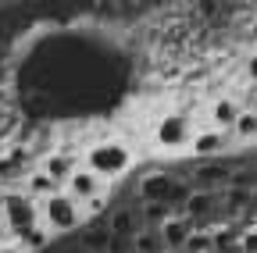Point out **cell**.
<instances>
[{
	"mask_svg": "<svg viewBox=\"0 0 257 253\" xmlns=\"http://www.w3.org/2000/svg\"><path fill=\"white\" fill-rule=\"evenodd\" d=\"M82 168H89L96 178L107 185V182L121 178L128 168H133V150H128V143H121V139H96V143L86 146Z\"/></svg>",
	"mask_w": 257,
	"mask_h": 253,
	"instance_id": "6da1fadb",
	"label": "cell"
},
{
	"mask_svg": "<svg viewBox=\"0 0 257 253\" xmlns=\"http://www.w3.org/2000/svg\"><path fill=\"white\" fill-rule=\"evenodd\" d=\"M0 225L8 228V239L29 232L32 225H40V203H32L22 189H4V200H0Z\"/></svg>",
	"mask_w": 257,
	"mask_h": 253,
	"instance_id": "7a4b0ae2",
	"label": "cell"
},
{
	"mask_svg": "<svg viewBox=\"0 0 257 253\" xmlns=\"http://www.w3.org/2000/svg\"><path fill=\"white\" fill-rule=\"evenodd\" d=\"M193 132H197V125H193L189 114L182 111H168L154 121V146L165 150V153H175V150H186Z\"/></svg>",
	"mask_w": 257,
	"mask_h": 253,
	"instance_id": "3957f363",
	"label": "cell"
},
{
	"mask_svg": "<svg viewBox=\"0 0 257 253\" xmlns=\"http://www.w3.org/2000/svg\"><path fill=\"white\" fill-rule=\"evenodd\" d=\"M82 221V210L75 200H68L64 193H54L50 200L40 203V225L50 232V235H61V232H75Z\"/></svg>",
	"mask_w": 257,
	"mask_h": 253,
	"instance_id": "277c9868",
	"label": "cell"
},
{
	"mask_svg": "<svg viewBox=\"0 0 257 253\" xmlns=\"http://www.w3.org/2000/svg\"><path fill=\"white\" fill-rule=\"evenodd\" d=\"M61 193L68 196V200H75V203L82 207V203H89L93 196H100V193H104V182L96 178L89 168H82V161H79V168L68 175V182L61 185Z\"/></svg>",
	"mask_w": 257,
	"mask_h": 253,
	"instance_id": "5b68a950",
	"label": "cell"
},
{
	"mask_svg": "<svg viewBox=\"0 0 257 253\" xmlns=\"http://www.w3.org/2000/svg\"><path fill=\"white\" fill-rule=\"evenodd\" d=\"M79 168V153L72 150V146H57V150H50V153H43V161H40V171L61 189L64 182H68V175Z\"/></svg>",
	"mask_w": 257,
	"mask_h": 253,
	"instance_id": "8992f818",
	"label": "cell"
},
{
	"mask_svg": "<svg viewBox=\"0 0 257 253\" xmlns=\"http://www.w3.org/2000/svg\"><path fill=\"white\" fill-rule=\"evenodd\" d=\"M225 146H232V136L229 132H218V129H207V125H200L197 132H193L189 139V153L200 157V161H214L218 153H225Z\"/></svg>",
	"mask_w": 257,
	"mask_h": 253,
	"instance_id": "52a82bcc",
	"label": "cell"
},
{
	"mask_svg": "<svg viewBox=\"0 0 257 253\" xmlns=\"http://www.w3.org/2000/svg\"><path fill=\"white\" fill-rule=\"evenodd\" d=\"M189 232H193L189 221H186L182 214H172L165 225L157 228V239H161V246H165V253H182V246H186Z\"/></svg>",
	"mask_w": 257,
	"mask_h": 253,
	"instance_id": "ba28073f",
	"label": "cell"
},
{
	"mask_svg": "<svg viewBox=\"0 0 257 253\" xmlns=\"http://www.w3.org/2000/svg\"><path fill=\"white\" fill-rule=\"evenodd\" d=\"M239 111H243V107H239V100L225 93V97H218V100L211 104V111H207V129L229 132V129H232V121L239 118Z\"/></svg>",
	"mask_w": 257,
	"mask_h": 253,
	"instance_id": "9c48e42d",
	"label": "cell"
},
{
	"mask_svg": "<svg viewBox=\"0 0 257 253\" xmlns=\"http://www.w3.org/2000/svg\"><path fill=\"white\" fill-rule=\"evenodd\" d=\"M22 193H25L32 203H43V200H50L54 193H61V189H57L40 168H29V171H25V189H22Z\"/></svg>",
	"mask_w": 257,
	"mask_h": 253,
	"instance_id": "30bf717a",
	"label": "cell"
},
{
	"mask_svg": "<svg viewBox=\"0 0 257 253\" xmlns=\"http://www.w3.org/2000/svg\"><path fill=\"white\" fill-rule=\"evenodd\" d=\"M50 239H54V235H50L43 225H32L29 232L15 235L11 249H15V253H40V249H47V246H50Z\"/></svg>",
	"mask_w": 257,
	"mask_h": 253,
	"instance_id": "8fae6325",
	"label": "cell"
},
{
	"mask_svg": "<svg viewBox=\"0 0 257 253\" xmlns=\"http://www.w3.org/2000/svg\"><path fill=\"white\" fill-rule=\"evenodd\" d=\"M229 175H232V168H225V164H200L197 168V178H193V182H197V189H200V193H211V189L214 185H229Z\"/></svg>",
	"mask_w": 257,
	"mask_h": 253,
	"instance_id": "7c38bea8",
	"label": "cell"
},
{
	"mask_svg": "<svg viewBox=\"0 0 257 253\" xmlns=\"http://www.w3.org/2000/svg\"><path fill=\"white\" fill-rule=\"evenodd\" d=\"M229 136H232V143H239V146L253 143V136H257V111H239V118L232 121Z\"/></svg>",
	"mask_w": 257,
	"mask_h": 253,
	"instance_id": "4fadbf2b",
	"label": "cell"
},
{
	"mask_svg": "<svg viewBox=\"0 0 257 253\" xmlns=\"http://www.w3.org/2000/svg\"><path fill=\"white\" fill-rule=\"evenodd\" d=\"M168 217H172V210H168L165 203H143V221H147V228H150V232H157Z\"/></svg>",
	"mask_w": 257,
	"mask_h": 253,
	"instance_id": "5bb4252c",
	"label": "cell"
},
{
	"mask_svg": "<svg viewBox=\"0 0 257 253\" xmlns=\"http://www.w3.org/2000/svg\"><path fill=\"white\" fill-rule=\"evenodd\" d=\"M182 253H211V232H189Z\"/></svg>",
	"mask_w": 257,
	"mask_h": 253,
	"instance_id": "9a60e30c",
	"label": "cell"
},
{
	"mask_svg": "<svg viewBox=\"0 0 257 253\" xmlns=\"http://www.w3.org/2000/svg\"><path fill=\"white\" fill-rule=\"evenodd\" d=\"M136 249H140V253H165V246H161L157 232H143V235H136Z\"/></svg>",
	"mask_w": 257,
	"mask_h": 253,
	"instance_id": "2e32d148",
	"label": "cell"
},
{
	"mask_svg": "<svg viewBox=\"0 0 257 253\" xmlns=\"http://www.w3.org/2000/svg\"><path fill=\"white\" fill-rule=\"evenodd\" d=\"M253 200V193H246V189H229V200H225V203H229V207H246Z\"/></svg>",
	"mask_w": 257,
	"mask_h": 253,
	"instance_id": "e0dca14e",
	"label": "cell"
},
{
	"mask_svg": "<svg viewBox=\"0 0 257 253\" xmlns=\"http://www.w3.org/2000/svg\"><path fill=\"white\" fill-rule=\"evenodd\" d=\"M107 239H111V232H104V228H96V232H89V235H86V246H93V249H100V246H104Z\"/></svg>",
	"mask_w": 257,
	"mask_h": 253,
	"instance_id": "ac0fdd59",
	"label": "cell"
},
{
	"mask_svg": "<svg viewBox=\"0 0 257 253\" xmlns=\"http://www.w3.org/2000/svg\"><path fill=\"white\" fill-rule=\"evenodd\" d=\"M0 246H8V228L0 225Z\"/></svg>",
	"mask_w": 257,
	"mask_h": 253,
	"instance_id": "d6986e66",
	"label": "cell"
},
{
	"mask_svg": "<svg viewBox=\"0 0 257 253\" xmlns=\"http://www.w3.org/2000/svg\"><path fill=\"white\" fill-rule=\"evenodd\" d=\"M0 253H15V249H11V246H0Z\"/></svg>",
	"mask_w": 257,
	"mask_h": 253,
	"instance_id": "ffe728a7",
	"label": "cell"
},
{
	"mask_svg": "<svg viewBox=\"0 0 257 253\" xmlns=\"http://www.w3.org/2000/svg\"><path fill=\"white\" fill-rule=\"evenodd\" d=\"M0 200H4V189H0Z\"/></svg>",
	"mask_w": 257,
	"mask_h": 253,
	"instance_id": "44dd1931",
	"label": "cell"
}]
</instances>
